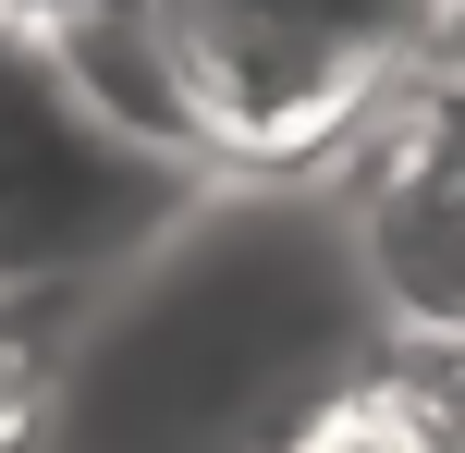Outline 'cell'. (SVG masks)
I'll return each instance as SVG.
<instances>
[{
	"mask_svg": "<svg viewBox=\"0 0 465 453\" xmlns=\"http://www.w3.org/2000/svg\"><path fill=\"white\" fill-rule=\"evenodd\" d=\"M282 453H441V441H429V429H417V417H404L380 380H331L319 405L282 429Z\"/></svg>",
	"mask_w": 465,
	"mask_h": 453,
	"instance_id": "4",
	"label": "cell"
},
{
	"mask_svg": "<svg viewBox=\"0 0 465 453\" xmlns=\"http://www.w3.org/2000/svg\"><path fill=\"white\" fill-rule=\"evenodd\" d=\"M49 417H62V368H49V343L0 307V453H49Z\"/></svg>",
	"mask_w": 465,
	"mask_h": 453,
	"instance_id": "5",
	"label": "cell"
},
{
	"mask_svg": "<svg viewBox=\"0 0 465 453\" xmlns=\"http://www.w3.org/2000/svg\"><path fill=\"white\" fill-rule=\"evenodd\" d=\"M441 453H465V429H453V441H441Z\"/></svg>",
	"mask_w": 465,
	"mask_h": 453,
	"instance_id": "6",
	"label": "cell"
},
{
	"mask_svg": "<svg viewBox=\"0 0 465 453\" xmlns=\"http://www.w3.org/2000/svg\"><path fill=\"white\" fill-rule=\"evenodd\" d=\"M343 233L392 331H465V86L404 74L343 184Z\"/></svg>",
	"mask_w": 465,
	"mask_h": 453,
	"instance_id": "3",
	"label": "cell"
},
{
	"mask_svg": "<svg viewBox=\"0 0 465 453\" xmlns=\"http://www.w3.org/2000/svg\"><path fill=\"white\" fill-rule=\"evenodd\" d=\"M160 37L209 160L294 172L380 123V98L417 74L429 0H160Z\"/></svg>",
	"mask_w": 465,
	"mask_h": 453,
	"instance_id": "1",
	"label": "cell"
},
{
	"mask_svg": "<svg viewBox=\"0 0 465 453\" xmlns=\"http://www.w3.org/2000/svg\"><path fill=\"white\" fill-rule=\"evenodd\" d=\"M196 196H209V172H172L147 147H123L49 74V49L25 25H0V307L98 282L111 258L160 245Z\"/></svg>",
	"mask_w": 465,
	"mask_h": 453,
	"instance_id": "2",
	"label": "cell"
}]
</instances>
